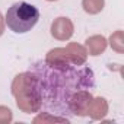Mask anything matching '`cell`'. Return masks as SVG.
<instances>
[{"label": "cell", "mask_w": 124, "mask_h": 124, "mask_svg": "<svg viewBox=\"0 0 124 124\" xmlns=\"http://www.w3.org/2000/svg\"><path fill=\"white\" fill-rule=\"evenodd\" d=\"M39 21V10L26 2L13 3L6 12V25L15 34L29 32Z\"/></svg>", "instance_id": "2"}, {"label": "cell", "mask_w": 124, "mask_h": 124, "mask_svg": "<svg viewBox=\"0 0 124 124\" xmlns=\"http://www.w3.org/2000/svg\"><path fill=\"white\" fill-rule=\"evenodd\" d=\"M26 76L39 111L64 120L76 117L78 99L95 89V75L85 64L39 60L28 67Z\"/></svg>", "instance_id": "1"}]
</instances>
